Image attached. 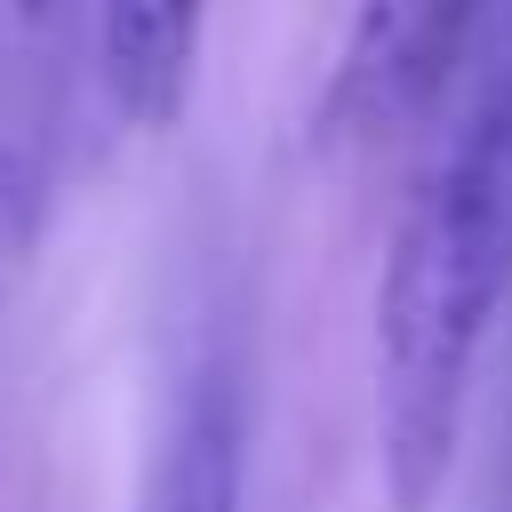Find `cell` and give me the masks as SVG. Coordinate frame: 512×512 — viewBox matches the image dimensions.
<instances>
[{
	"label": "cell",
	"instance_id": "cell-1",
	"mask_svg": "<svg viewBox=\"0 0 512 512\" xmlns=\"http://www.w3.org/2000/svg\"><path fill=\"white\" fill-rule=\"evenodd\" d=\"M464 104L408 184L376 272V464L392 512H432L472 400V360L512 288V0L480 8Z\"/></svg>",
	"mask_w": 512,
	"mask_h": 512
},
{
	"label": "cell",
	"instance_id": "cell-2",
	"mask_svg": "<svg viewBox=\"0 0 512 512\" xmlns=\"http://www.w3.org/2000/svg\"><path fill=\"white\" fill-rule=\"evenodd\" d=\"M472 24L480 0H360L336 64V112L360 128H400L464 72Z\"/></svg>",
	"mask_w": 512,
	"mask_h": 512
},
{
	"label": "cell",
	"instance_id": "cell-3",
	"mask_svg": "<svg viewBox=\"0 0 512 512\" xmlns=\"http://www.w3.org/2000/svg\"><path fill=\"white\" fill-rule=\"evenodd\" d=\"M96 56L120 120L176 128L192 96V56H200V0H104Z\"/></svg>",
	"mask_w": 512,
	"mask_h": 512
},
{
	"label": "cell",
	"instance_id": "cell-4",
	"mask_svg": "<svg viewBox=\"0 0 512 512\" xmlns=\"http://www.w3.org/2000/svg\"><path fill=\"white\" fill-rule=\"evenodd\" d=\"M136 512H240V400H232V384H216V376L184 384V400L152 448Z\"/></svg>",
	"mask_w": 512,
	"mask_h": 512
},
{
	"label": "cell",
	"instance_id": "cell-5",
	"mask_svg": "<svg viewBox=\"0 0 512 512\" xmlns=\"http://www.w3.org/2000/svg\"><path fill=\"white\" fill-rule=\"evenodd\" d=\"M16 8H24V16H40V8H48V0H16Z\"/></svg>",
	"mask_w": 512,
	"mask_h": 512
}]
</instances>
